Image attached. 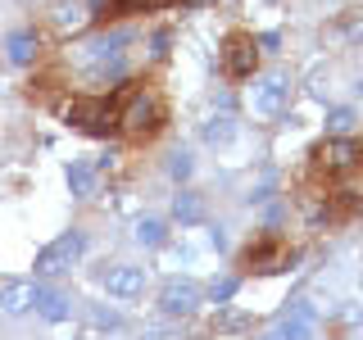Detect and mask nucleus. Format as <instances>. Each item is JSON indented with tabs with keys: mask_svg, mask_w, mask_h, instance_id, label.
Segmentation results:
<instances>
[{
	"mask_svg": "<svg viewBox=\"0 0 363 340\" xmlns=\"http://www.w3.org/2000/svg\"><path fill=\"white\" fill-rule=\"evenodd\" d=\"M82 249H86V236H82V232L55 236V241L37 254V277H60V272H68L77 259H82Z\"/></svg>",
	"mask_w": 363,
	"mask_h": 340,
	"instance_id": "obj_1",
	"label": "nucleus"
},
{
	"mask_svg": "<svg viewBox=\"0 0 363 340\" xmlns=\"http://www.w3.org/2000/svg\"><path fill=\"white\" fill-rule=\"evenodd\" d=\"M354 159H359V145L350 141V136H332V141L318 150V164H323L327 173H345V168H354Z\"/></svg>",
	"mask_w": 363,
	"mask_h": 340,
	"instance_id": "obj_9",
	"label": "nucleus"
},
{
	"mask_svg": "<svg viewBox=\"0 0 363 340\" xmlns=\"http://www.w3.org/2000/svg\"><path fill=\"white\" fill-rule=\"evenodd\" d=\"M259 340H281V336H277V332H268V336H259Z\"/></svg>",
	"mask_w": 363,
	"mask_h": 340,
	"instance_id": "obj_23",
	"label": "nucleus"
},
{
	"mask_svg": "<svg viewBox=\"0 0 363 340\" xmlns=\"http://www.w3.org/2000/svg\"><path fill=\"white\" fill-rule=\"evenodd\" d=\"M350 128H354V109H332L327 113V132L332 136H350Z\"/></svg>",
	"mask_w": 363,
	"mask_h": 340,
	"instance_id": "obj_19",
	"label": "nucleus"
},
{
	"mask_svg": "<svg viewBox=\"0 0 363 340\" xmlns=\"http://www.w3.org/2000/svg\"><path fill=\"white\" fill-rule=\"evenodd\" d=\"M200 300H204V290L196 286V281H164V290H159V309H164L168 317H186V313H196L200 309Z\"/></svg>",
	"mask_w": 363,
	"mask_h": 340,
	"instance_id": "obj_5",
	"label": "nucleus"
},
{
	"mask_svg": "<svg viewBox=\"0 0 363 340\" xmlns=\"http://www.w3.org/2000/svg\"><path fill=\"white\" fill-rule=\"evenodd\" d=\"M37 50H41V37H37V28H18L14 37L5 41V60H9V64H18V68L37 60Z\"/></svg>",
	"mask_w": 363,
	"mask_h": 340,
	"instance_id": "obj_12",
	"label": "nucleus"
},
{
	"mask_svg": "<svg viewBox=\"0 0 363 340\" xmlns=\"http://www.w3.org/2000/svg\"><path fill=\"white\" fill-rule=\"evenodd\" d=\"M281 264H286V245L277 236H264V241H255L245 249V268H255V272H277Z\"/></svg>",
	"mask_w": 363,
	"mask_h": 340,
	"instance_id": "obj_8",
	"label": "nucleus"
},
{
	"mask_svg": "<svg viewBox=\"0 0 363 340\" xmlns=\"http://www.w3.org/2000/svg\"><path fill=\"white\" fill-rule=\"evenodd\" d=\"M191 173H196V164H191V154H186V150H177L173 159H168V177H173V181H186Z\"/></svg>",
	"mask_w": 363,
	"mask_h": 340,
	"instance_id": "obj_20",
	"label": "nucleus"
},
{
	"mask_svg": "<svg viewBox=\"0 0 363 340\" xmlns=\"http://www.w3.org/2000/svg\"><path fill=\"white\" fill-rule=\"evenodd\" d=\"M68 191H73L77 200L96 196V168L91 164H68Z\"/></svg>",
	"mask_w": 363,
	"mask_h": 340,
	"instance_id": "obj_14",
	"label": "nucleus"
},
{
	"mask_svg": "<svg viewBox=\"0 0 363 340\" xmlns=\"http://www.w3.org/2000/svg\"><path fill=\"white\" fill-rule=\"evenodd\" d=\"M313 322H318V313H313V304L309 300H300L295 309L281 317V327H277V336L281 340H313Z\"/></svg>",
	"mask_w": 363,
	"mask_h": 340,
	"instance_id": "obj_10",
	"label": "nucleus"
},
{
	"mask_svg": "<svg viewBox=\"0 0 363 340\" xmlns=\"http://www.w3.org/2000/svg\"><path fill=\"white\" fill-rule=\"evenodd\" d=\"M37 309H41V317L45 322H64L68 313V295H60V290H45V286H37Z\"/></svg>",
	"mask_w": 363,
	"mask_h": 340,
	"instance_id": "obj_13",
	"label": "nucleus"
},
{
	"mask_svg": "<svg viewBox=\"0 0 363 340\" xmlns=\"http://www.w3.org/2000/svg\"><path fill=\"white\" fill-rule=\"evenodd\" d=\"M32 309H37V286H32V281H9V286H0V313L23 317Z\"/></svg>",
	"mask_w": 363,
	"mask_h": 340,
	"instance_id": "obj_11",
	"label": "nucleus"
},
{
	"mask_svg": "<svg viewBox=\"0 0 363 340\" xmlns=\"http://www.w3.org/2000/svg\"><path fill=\"white\" fill-rule=\"evenodd\" d=\"M232 136H236V123L227 118V113H223V118H209V123H204V145H227Z\"/></svg>",
	"mask_w": 363,
	"mask_h": 340,
	"instance_id": "obj_18",
	"label": "nucleus"
},
{
	"mask_svg": "<svg viewBox=\"0 0 363 340\" xmlns=\"http://www.w3.org/2000/svg\"><path fill=\"white\" fill-rule=\"evenodd\" d=\"M91 322H96V327H118L123 317H118V313H105V309H96V313H91Z\"/></svg>",
	"mask_w": 363,
	"mask_h": 340,
	"instance_id": "obj_22",
	"label": "nucleus"
},
{
	"mask_svg": "<svg viewBox=\"0 0 363 340\" xmlns=\"http://www.w3.org/2000/svg\"><path fill=\"white\" fill-rule=\"evenodd\" d=\"M236 286H241L236 277H223V281H213V286H209V300H213V304H227V300L236 295Z\"/></svg>",
	"mask_w": 363,
	"mask_h": 340,
	"instance_id": "obj_21",
	"label": "nucleus"
},
{
	"mask_svg": "<svg viewBox=\"0 0 363 340\" xmlns=\"http://www.w3.org/2000/svg\"><path fill=\"white\" fill-rule=\"evenodd\" d=\"M159 118H164V105H159L155 96H132V105L118 113V123H123L128 136H150L159 128Z\"/></svg>",
	"mask_w": 363,
	"mask_h": 340,
	"instance_id": "obj_4",
	"label": "nucleus"
},
{
	"mask_svg": "<svg viewBox=\"0 0 363 340\" xmlns=\"http://www.w3.org/2000/svg\"><path fill=\"white\" fill-rule=\"evenodd\" d=\"M286 100H291L286 73H264V77H255V86H250V109L264 113V118L281 113V109H286Z\"/></svg>",
	"mask_w": 363,
	"mask_h": 340,
	"instance_id": "obj_3",
	"label": "nucleus"
},
{
	"mask_svg": "<svg viewBox=\"0 0 363 340\" xmlns=\"http://www.w3.org/2000/svg\"><path fill=\"white\" fill-rule=\"evenodd\" d=\"M136 241H141L145 249H159V245L168 241V227L159 222V218H141V222H136Z\"/></svg>",
	"mask_w": 363,
	"mask_h": 340,
	"instance_id": "obj_17",
	"label": "nucleus"
},
{
	"mask_svg": "<svg viewBox=\"0 0 363 340\" xmlns=\"http://www.w3.org/2000/svg\"><path fill=\"white\" fill-rule=\"evenodd\" d=\"M82 23H86V5H82V0H60V5H55V28H60V32L82 28Z\"/></svg>",
	"mask_w": 363,
	"mask_h": 340,
	"instance_id": "obj_16",
	"label": "nucleus"
},
{
	"mask_svg": "<svg viewBox=\"0 0 363 340\" xmlns=\"http://www.w3.org/2000/svg\"><path fill=\"white\" fill-rule=\"evenodd\" d=\"M64 118L77 123V128H86V132H113L118 128V105L105 100V96H86V100H73V105L64 109Z\"/></svg>",
	"mask_w": 363,
	"mask_h": 340,
	"instance_id": "obj_2",
	"label": "nucleus"
},
{
	"mask_svg": "<svg viewBox=\"0 0 363 340\" xmlns=\"http://www.w3.org/2000/svg\"><path fill=\"white\" fill-rule=\"evenodd\" d=\"M105 290L113 300H136V295H145V272L136 264H118L105 272Z\"/></svg>",
	"mask_w": 363,
	"mask_h": 340,
	"instance_id": "obj_6",
	"label": "nucleus"
},
{
	"mask_svg": "<svg viewBox=\"0 0 363 340\" xmlns=\"http://www.w3.org/2000/svg\"><path fill=\"white\" fill-rule=\"evenodd\" d=\"M173 218H177V222H186V227H191V222H200V218H204V200L196 196V191H182V196L173 200Z\"/></svg>",
	"mask_w": 363,
	"mask_h": 340,
	"instance_id": "obj_15",
	"label": "nucleus"
},
{
	"mask_svg": "<svg viewBox=\"0 0 363 340\" xmlns=\"http://www.w3.org/2000/svg\"><path fill=\"white\" fill-rule=\"evenodd\" d=\"M255 60H259V50H255V37H245V32H236V37L227 41L223 68H227L232 77H250V73H255Z\"/></svg>",
	"mask_w": 363,
	"mask_h": 340,
	"instance_id": "obj_7",
	"label": "nucleus"
}]
</instances>
